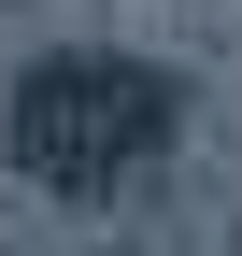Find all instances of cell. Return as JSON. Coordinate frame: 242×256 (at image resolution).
Listing matches in <instances>:
<instances>
[{"instance_id": "6da1fadb", "label": "cell", "mask_w": 242, "mask_h": 256, "mask_svg": "<svg viewBox=\"0 0 242 256\" xmlns=\"http://www.w3.org/2000/svg\"><path fill=\"white\" fill-rule=\"evenodd\" d=\"M128 128H157V86H128V72H57L43 114H28V142H43L57 171H100Z\"/></svg>"}]
</instances>
